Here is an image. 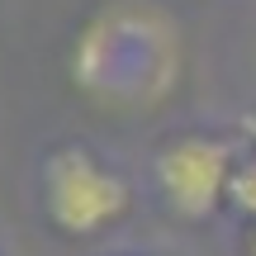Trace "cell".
Segmentation results:
<instances>
[{"mask_svg":"<svg viewBox=\"0 0 256 256\" xmlns=\"http://www.w3.org/2000/svg\"><path fill=\"white\" fill-rule=\"evenodd\" d=\"M72 81L86 100L110 110H147L180 81V34L156 5H104L76 34Z\"/></svg>","mask_w":256,"mask_h":256,"instance_id":"obj_1","label":"cell"},{"mask_svg":"<svg viewBox=\"0 0 256 256\" xmlns=\"http://www.w3.org/2000/svg\"><path fill=\"white\" fill-rule=\"evenodd\" d=\"M128 204H133L128 180L90 147L66 142L43 156V214L62 238H100L128 214Z\"/></svg>","mask_w":256,"mask_h":256,"instance_id":"obj_2","label":"cell"},{"mask_svg":"<svg viewBox=\"0 0 256 256\" xmlns=\"http://www.w3.org/2000/svg\"><path fill=\"white\" fill-rule=\"evenodd\" d=\"M238 152L214 133H180L156 152L152 176L162 204L185 223H209L218 209H228V180Z\"/></svg>","mask_w":256,"mask_h":256,"instance_id":"obj_3","label":"cell"},{"mask_svg":"<svg viewBox=\"0 0 256 256\" xmlns=\"http://www.w3.org/2000/svg\"><path fill=\"white\" fill-rule=\"evenodd\" d=\"M228 209L238 218L256 223V152L252 156H238L232 166V180H228Z\"/></svg>","mask_w":256,"mask_h":256,"instance_id":"obj_4","label":"cell"},{"mask_svg":"<svg viewBox=\"0 0 256 256\" xmlns=\"http://www.w3.org/2000/svg\"><path fill=\"white\" fill-rule=\"evenodd\" d=\"M242 138H247V142H252V152H256V104L242 114Z\"/></svg>","mask_w":256,"mask_h":256,"instance_id":"obj_5","label":"cell"},{"mask_svg":"<svg viewBox=\"0 0 256 256\" xmlns=\"http://www.w3.org/2000/svg\"><path fill=\"white\" fill-rule=\"evenodd\" d=\"M247 256H256V223L247 228Z\"/></svg>","mask_w":256,"mask_h":256,"instance_id":"obj_6","label":"cell"}]
</instances>
